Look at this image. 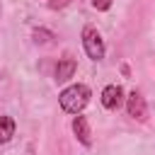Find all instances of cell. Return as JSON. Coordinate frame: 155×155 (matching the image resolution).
Returning <instances> with one entry per match:
<instances>
[{"label":"cell","instance_id":"6da1fadb","mask_svg":"<svg viewBox=\"0 0 155 155\" xmlns=\"http://www.w3.org/2000/svg\"><path fill=\"white\" fill-rule=\"evenodd\" d=\"M90 87L82 85V82H75V85H68L61 94H58V102H61V109L68 111V114H80L87 104H90Z\"/></svg>","mask_w":155,"mask_h":155},{"label":"cell","instance_id":"ba28073f","mask_svg":"<svg viewBox=\"0 0 155 155\" xmlns=\"http://www.w3.org/2000/svg\"><path fill=\"white\" fill-rule=\"evenodd\" d=\"M92 7L99 10V12H107L111 7V0H92Z\"/></svg>","mask_w":155,"mask_h":155},{"label":"cell","instance_id":"5b68a950","mask_svg":"<svg viewBox=\"0 0 155 155\" xmlns=\"http://www.w3.org/2000/svg\"><path fill=\"white\" fill-rule=\"evenodd\" d=\"M73 133H75V138H78L82 145H90V143H92V138H90V136H92V133H90V124H87V119L80 116V114L73 119Z\"/></svg>","mask_w":155,"mask_h":155},{"label":"cell","instance_id":"8992f818","mask_svg":"<svg viewBox=\"0 0 155 155\" xmlns=\"http://www.w3.org/2000/svg\"><path fill=\"white\" fill-rule=\"evenodd\" d=\"M73 75H75V58L63 56V58L58 61V65H56V80H58V82H65V80H70Z\"/></svg>","mask_w":155,"mask_h":155},{"label":"cell","instance_id":"9c48e42d","mask_svg":"<svg viewBox=\"0 0 155 155\" xmlns=\"http://www.w3.org/2000/svg\"><path fill=\"white\" fill-rule=\"evenodd\" d=\"M46 2H48V7H53V10H61V7L70 5L73 0H46Z\"/></svg>","mask_w":155,"mask_h":155},{"label":"cell","instance_id":"277c9868","mask_svg":"<svg viewBox=\"0 0 155 155\" xmlns=\"http://www.w3.org/2000/svg\"><path fill=\"white\" fill-rule=\"evenodd\" d=\"M126 111H128V116H133V119H138V121H143L145 119V114H148V107H145V99H143V94L140 92H131L128 97H126Z\"/></svg>","mask_w":155,"mask_h":155},{"label":"cell","instance_id":"3957f363","mask_svg":"<svg viewBox=\"0 0 155 155\" xmlns=\"http://www.w3.org/2000/svg\"><path fill=\"white\" fill-rule=\"evenodd\" d=\"M121 104H124V90H121V85H107L102 90V107L109 109V111H114Z\"/></svg>","mask_w":155,"mask_h":155},{"label":"cell","instance_id":"7a4b0ae2","mask_svg":"<svg viewBox=\"0 0 155 155\" xmlns=\"http://www.w3.org/2000/svg\"><path fill=\"white\" fill-rule=\"evenodd\" d=\"M82 48H85V53H87V58H92V61H102L104 58V39H102V34L94 29V27H85L82 29Z\"/></svg>","mask_w":155,"mask_h":155},{"label":"cell","instance_id":"52a82bcc","mask_svg":"<svg viewBox=\"0 0 155 155\" xmlns=\"http://www.w3.org/2000/svg\"><path fill=\"white\" fill-rule=\"evenodd\" d=\"M12 136H15V121L10 116H0V145L12 140Z\"/></svg>","mask_w":155,"mask_h":155}]
</instances>
